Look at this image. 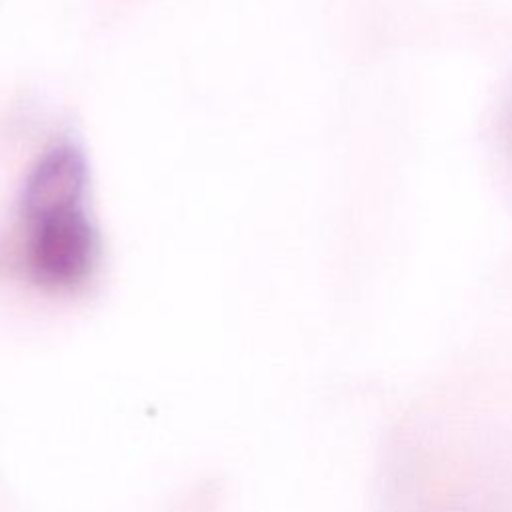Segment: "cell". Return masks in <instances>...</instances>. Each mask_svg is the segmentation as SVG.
I'll return each mask as SVG.
<instances>
[{
  "instance_id": "1",
  "label": "cell",
  "mask_w": 512,
  "mask_h": 512,
  "mask_svg": "<svg viewBox=\"0 0 512 512\" xmlns=\"http://www.w3.org/2000/svg\"><path fill=\"white\" fill-rule=\"evenodd\" d=\"M86 168L68 146L52 150L32 172L24 194L26 260L38 282L72 288L84 282L98 254L84 204Z\"/></svg>"
}]
</instances>
